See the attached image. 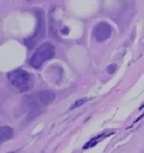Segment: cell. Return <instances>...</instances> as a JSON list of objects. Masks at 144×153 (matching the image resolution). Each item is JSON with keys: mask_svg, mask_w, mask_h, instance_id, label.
<instances>
[{"mask_svg": "<svg viewBox=\"0 0 144 153\" xmlns=\"http://www.w3.org/2000/svg\"><path fill=\"white\" fill-rule=\"evenodd\" d=\"M116 68H117V66H116V65H114V64H112V65H109L108 67H107V71L109 72V73H113L115 71H116Z\"/></svg>", "mask_w": 144, "mask_h": 153, "instance_id": "9c48e42d", "label": "cell"}, {"mask_svg": "<svg viewBox=\"0 0 144 153\" xmlns=\"http://www.w3.org/2000/svg\"><path fill=\"white\" fill-rule=\"evenodd\" d=\"M10 83L20 92L29 91L33 87L32 76L24 70H15L8 73Z\"/></svg>", "mask_w": 144, "mask_h": 153, "instance_id": "6da1fadb", "label": "cell"}, {"mask_svg": "<svg viewBox=\"0 0 144 153\" xmlns=\"http://www.w3.org/2000/svg\"><path fill=\"white\" fill-rule=\"evenodd\" d=\"M54 55H55V47L49 42L43 43L34 51V54L32 55L29 60V64L34 68L38 69L43 65V63L52 59Z\"/></svg>", "mask_w": 144, "mask_h": 153, "instance_id": "7a4b0ae2", "label": "cell"}, {"mask_svg": "<svg viewBox=\"0 0 144 153\" xmlns=\"http://www.w3.org/2000/svg\"><path fill=\"white\" fill-rule=\"evenodd\" d=\"M44 30H45V27H44V20H43V17H42V14L38 15V26H37V28H36L34 35H32L30 38H28L23 42L24 44L29 49L33 48L34 45L36 44V42H39L43 37Z\"/></svg>", "mask_w": 144, "mask_h": 153, "instance_id": "3957f363", "label": "cell"}, {"mask_svg": "<svg viewBox=\"0 0 144 153\" xmlns=\"http://www.w3.org/2000/svg\"><path fill=\"white\" fill-rule=\"evenodd\" d=\"M113 133H115V132H102L101 134H99V135H98L96 137H94L93 139H91L87 144H86V145L84 146V149L95 146L99 141H102L103 139H104L105 138H107V137H109L110 135L113 134Z\"/></svg>", "mask_w": 144, "mask_h": 153, "instance_id": "52a82bcc", "label": "cell"}, {"mask_svg": "<svg viewBox=\"0 0 144 153\" xmlns=\"http://www.w3.org/2000/svg\"><path fill=\"white\" fill-rule=\"evenodd\" d=\"M87 102V99L86 98H82V99H80V100H78L77 102H75V103L73 105L71 108H70V109L72 110V109H75L77 108H79V107H80V106H82L85 102Z\"/></svg>", "mask_w": 144, "mask_h": 153, "instance_id": "ba28073f", "label": "cell"}, {"mask_svg": "<svg viewBox=\"0 0 144 153\" xmlns=\"http://www.w3.org/2000/svg\"><path fill=\"white\" fill-rule=\"evenodd\" d=\"M9 153H15V152H9Z\"/></svg>", "mask_w": 144, "mask_h": 153, "instance_id": "30bf717a", "label": "cell"}, {"mask_svg": "<svg viewBox=\"0 0 144 153\" xmlns=\"http://www.w3.org/2000/svg\"><path fill=\"white\" fill-rule=\"evenodd\" d=\"M111 30V27L108 23H99L95 27L94 36L98 42H104L110 37Z\"/></svg>", "mask_w": 144, "mask_h": 153, "instance_id": "277c9868", "label": "cell"}, {"mask_svg": "<svg viewBox=\"0 0 144 153\" xmlns=\"http://www.w3.org/2000/svg\"><path fill=\"white\" fill-rule=\"evenodd\" d=\"M36 95L41 106H48L55 100V94L51 91H41Z\"/></svg>", "mask_w": 144, "mask_h": 153, "instance_id": "5b68a950", "label": "cell"}, {"mask_svg": "<svg viewBox=\"0 0 144 153\" xmlns=\"http://www.w3.org/2000/svg\"><path fill=\"white\" fill-rule=\"evenodd\" d=\"M14 136V130L7 126L0 127V140L1 142H5L9 139H12Z\"/></svg>", "mask_w": 144, "mask_h": 153, "instance_id": "8992f818", "label": "cell"}]
</instances>
